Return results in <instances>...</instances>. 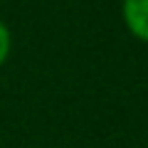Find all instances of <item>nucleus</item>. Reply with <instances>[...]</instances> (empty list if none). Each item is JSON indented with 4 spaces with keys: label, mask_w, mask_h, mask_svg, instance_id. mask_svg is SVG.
I'll list each match as a JSON object with an SVG mask.
<instances>
[{
    "label": "nucleus",
    "mask_w": 148,
    "mask_h": 148,
    "mask_svg": "<svg viewBox=\"0 0 148 148\" xmlns=\"http://www.w3.org/2000/svg\"><path fill=\"white\" fill-rule=\"evenodd\" d=\"M121 17L126 30L148 45V0H126L121 5Z\"/></svg>",
    "instance_id": "obj_1"
},
{
    "label": "nucleus",
    "mask_w": 148,
    "mask_h": 148,
    "mask_svg": "<svg viewBox=\"0 0 148 148\" xmlns=\"http://www.w3.org/2000/svg\"><path fill=\"white\" fill-rule=\"evenodd\" d=\"M10 47H12V37H10V30L3 20H0V67L5 64L8 54H10Z\"/></svg>",
    "instance_id": "obj_2"
}]
</instances>
